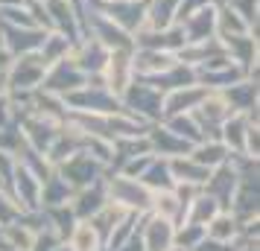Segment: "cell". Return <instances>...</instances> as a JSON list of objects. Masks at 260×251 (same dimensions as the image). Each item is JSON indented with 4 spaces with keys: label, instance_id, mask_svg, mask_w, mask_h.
<instances>
[{
    "label": "cell",
    "instance_id": "836d02e7",
    "mask_svg": "<svg viewBox=\"0 0 260 251\" xmlns=\"http://www.w3.org/2000/svg\"><path fill=\"white\" fill-rule=\"evenodd\" d=\"M178 0H146V26L149 29H167L176 24Z\"/></svg>",
    "mask_w": 260,
    "mask_h": 251
},
{
    "label": "cell",
    "instance_id": "7dc6e473",
    "mask_svg": "<svg viewBox=\"0 0 260 251\" xmlns=\"http://www.w3.org/2000/svg\"><path fill=\"white\" fill-rule=\"evenodd\" d=\"M9 61H12V56H9V53H6V47L0 44V73H3L6 67H9Z\"/></svg>",
    "mask_w": 260,
    "mask_h": 251
},
{
    "label": "cell",
    "instance_id": "b9f144b4",
    "mask_svg": "<svg viewBox=\"0 0 260 251\" xmlns=\"http://www.w3.org/2000/svg\"><path fill=\"white\" fill-rule=\"evenodd\" d=\"M211 3H222V0H178V15H176V24L181 18H187V15L199 12L205 6H211Z\"/></svg>",
    "mask_w": 260,
    "mask_h": 251
},
{
    "label": "cell",
    "instance_id": "f546056e",
    "mask_svg": "<svg viewBox=\"0 0 260 251\" xmlns=\"http://www.w3.org/2000/svg\"><path fill=\"white\" fill-rule=\"evenodd\" d=\"M76 41H71L68 35H61V32H56V29H47L44 32V41H41V47H38V56H41V61L44 64H56V61L68 59L71 56V50Z\"/></svg>",
    "mask_w": 260,
    "mask_h": 251
},
{
    "label": "cell",
    "instance_id": "7bdbcfd3",
    "mask_svg": "<svg viewBox=\"0 0 260 251\" xmlns=\"http://www.w3.org/2000/svg\"><path fill=\"white\" fill-rule=\"evenodd\" d=\"M61 239L53 234V231H41V234H36V239H32V245H29V251H53L56 245H59Z\"/></svg>",
    "mask_w": 260,
    "mask_h": 251
},
{
    "label": "cell",
    "instance_id": "d590c367",
    "mask_svg": "<svg viewBox=\"0 0 260 251\" xmlns=\"http://www.w3.org/2000/svg\"><path fill=\"white\" fill-rule=\"evenodd\" d=\"M64 242H68L73 251H103V242H100V237H96V231L91 228L88 219H79V222L71 228V234L64 237Z\"/></svg>",
    "mask_w": 260,
    "mask_h": 251
},
{
    "label": "cell",
    "instance_id": "f907efd6",
    "mask_svg": "<svg viewBox=\"0 0 260 251\" xmlns=\"http://www.w3.org/2000/svg\"><path fill=\"white\" fill-rule=\"evenodd\" d=\"M170 251H184V248H178V245H173V248H170Z\"/></svg>",
    "mask_w": 260,
    "mask_h": 251
},
{
    "label": "cell",
    "instance_id": "f1b7e54d",
    "mask_svg": "<svg viewBox=\"0 0 260 251\" xmlns=\"http://www.w3.org/2000/svg\"><path fill=\"white\" fill-rule=\"evenodd\" d=\"M71 196H73V187H68V181L53 169L47 178L41 181V199H38V204L41 207H59V204L71 202Z\"/></svg>",
    "mask_w": 260,
    "mask_h": 251
},
{
    "label": "cell",
    "instance_id": "44dd1931",
    "mask_svg": "<svg viewBox=\"0 0 260 251\" xmlns=\"http://www.w3.org/2000/svg\"><path fill=\"white\" fill-rule=\"evenodd\" d=\"M205 96H208L205 85H199V82L184 85V88H176V91H167L164 102H161V111H164V117H170V114H190V111H196V105Z\"/></svg>",
    "mask_w": 260,
    "mask_h": 251
},
{
    "label": "cell",
    "instance_id": "7c38bea8",
    "mask_svg": "<svg viewBox=\"0 0 260 251\" xmlns=\"http://www.w3.org/2000/svg\"><path fill=\"white\" fill-rule=\"evenodd\" d=\"M138 234H141L146 251H170L176 245V225L155 213H141Z\"/></svg>",
    "mask_w": 260,
    "mask_h": 251
},
{
    "label": "cell",
    "instance_id": "ab89813d",
    "mask_svg": "<svg viewBox=\"0 0 260 251\" xmlns=\"http://www.w3.org/2000/svg\"><path fill=\"white\" fill-rule=\"evenodd\" d=\"M21 213H24V210H21V204L9 196V190H3V187H0V228L12 225Z\"/></svg>",
    "mask_w": 260,
    "mask_h": 251
},
{
    "label": "cell",
    "instance_id": "9c48e42d",
    "mask_svg": "<svg viewBox=\"0 0 260 251\" xmlns=\"http://www.w3.org/2000/svg\"><path fill=\"white\" fill-rule=\"evenodd\" d=\"M85 82H88V76H85V73L73 64L71 56H68V59H61V61H56V64L47 67L44 79H41V91L56 94V96H68L71 91L82 88Z\"/></svg>",
    "mask_w": 260,
    "mask_h": 251
},
{
    "label": "cell",
    "instance_id": "c3c4849f",
    "mask_svg": "<svg viewBox=\"0 0 260 251\" xmlns=\"http://www.w3.org/2000/svg\"><path fill=\"white\" fill-rule=\"evenodd\" d=\"M3 96H6V76L0 73V99H3Z\"/></svg>",
    "mask_w": 260,
    "mask_h": 251
},
{
    "label": "cell",
    "instance_id": "ac0fdd59",
    "mask_svg": "<svg viewBox=\"0 0 260 251\" xmlns=\"http://www.w3.org/2000/svg\"><path fill=\"white\" fill-rule=\"evenodd\" d=\"M222 47L228 53V59L234 61L246 76H257V32L225 38Z\"/></svg>",
    "mask_w": 260,
    "mask_h": 251
},
{
    "label": "cell",
    "instance_id": "484cf974",
    "mask_svg": "<svg viewBox=\"0 0 260 251\" xmlns=\"http://www.w3.org/2000/svg\"><path fill=\"white\" fill-rule=\"evenodd\" d=\"M146 82L152 85L155 91H161V94H167V91H176V88H184V85H193L196 82V70L190 67V64H184V61H176L170 70L158 73V76H152V79H146Z\"/></svg>",
    "mask_w": 260,
    "mask_h": 251
},
{
    "label": "cell",
    "instance_id": "7a4b0ae2",
    "mask_svg": "<svg viewBox=\"0 0 260 251\" xmlns=\"http://www.w3.org/2000/svg\"><path fill=\"white\" fill-rule=\"evenodd\" d=\"M103 187H106V199L111 204H117L129 213H146L149 210V199L152 193L143 187L138 178H129V175H120V172H106L103 178Z\"/></svg>",
    "mask_w": 260,
    "mask_h": 251
},
{
    "label": "cell",
    "instance_id": "1f68e13d",
    "mask_svg": "<svg viewBox=\"0 0 260 251\" xmlns=\"http://www.w3.org/2000/svg\"><path fill=\"white\" fill-rule=\"evenodd\" d=\"M222 207H219V202L213 199V196H208L205 190H199L196 196H193V202L187 204V210H184V219L181 222H193V225H208L213 216L219 213Z\"/></svg>",
    "mask_w": 260,
    "mask_h": 251
},
{
    "label": "cell",
    "instance_id": "e575fe53",
    "mask_svg": "<svg viewBox=\"0 0 260 251\" xmlns=\"http://www.w3.org/2000/svg\"><path fill=\"white\" fill-rule=\"evenodd\" d=\"M161 123H164L173 134H178L181 140H187L190 146H196L199 140H205V132L199 129V123H196L193 114H170V117H164Z\"/></svg>",
    "mask_w": 260,
    "mask_h": 251
},
{
    "label": "cell",
    "instance_id": "ee69618b",
    "mask_svg": "<svg viewBox=\"0 0 260 251\" xmlns=\"http://www.w3.org/2000/svg\"><path fill=\"white\" fill-rule=\"evenodd\" d=\"M190 251H234V242H219V239H211L205 234V239L199 245H193Z\"/></svg>",
    "mask_w": 260,
    "mask_h": 251
},
{
    "label": "cell",
    "instance_id": "52a82bcc",
    "mask_svg": "<svg viewBox=\"0 0 260 251\" xmlns=\"http://www.w3.org/2000/svg\"><path fill=\"white\" fill-rule=\"evenodd\" d=\"M132 50L135 47H117V50H108V61L103 73H100V82L111 96H123V91L129 88V82L135 79L132 73Z\"/></svg>",
    "mask_w": 260,
    "mask_h": 251
},
{
    "label": "cell",
    "instance_id": "d6a6232c",
    "mask_svg": "<svg viewBox=\"0 0 260 251\" xmlns=\"http://www.w3.org/2000/svg\"><path fill=\"white\" fill-rule=\"evenodd\" d=\"M146 187L149 193H161V190H173V175H170V161L167 158H152V164L146 167V172H143L141 178H138Z\"/></svg>",
    "mask_w": 260,
    "mask_h": 251
},
{
    "label": "cell",
    "instance_id": "8fae6325",
    "mask_svg": "<svg viewBox=\"0 0 260 251\" xmlns=\"http://www.w3.org/2000/svg\"><path fill=\"white\" fill-rule=\"evenodd\" d=\"M3 190H9V196L21 204V210H36V207H41L38 204V199H41V178H38L36 172H29L26 167H21L18 161H15L9 184Z\"/></svg>",
    "mask_w": 260,
    "mask_h": 251
},
{
    "label": "cell",
    "instance_id": "d4e9b609",
    "mask_svg": "<svg viewBox=\"0 0 260 251\" xmlns=\"http://www.w3.org/2000/svg\"><path fill=\"white\" fill-rule=\"evenodd\" d=\"M170 175L176 184H193V187H205V181L211 175V169L196 164L190 155L181 158H170Z\"/></svg>",
    "mask_w": 260,
    "mask_h": 251
},
{
    "label": "cell",
    "instance_id": "8992f818",
    "mask_svg": "<svg viewBox=\"0 0 260 251\" xmlns=\"http://www.w3.org/2000/svg\"><path fill=\"white\" fill-rule=\"evenodd\" d=\"M56 172H59L61 178L68 181V187H73V190H79V187H88V184H94V181L106 178V164L103 161H96L94 155H88V152H76V155H71L64 164H59L56 167Z\"/></svg>",
    "mask_w": 260,
    "mask_h": 251
},
{
    "label": "cell",
    "instance_id": "277c9868",
    "mask_svg": "<svg viewBox=\"0 0 260 251\" xmlns=\"http://www.w3.org/2000/svg\"><path fill=\"white\" fill-rule=\"evenodd\" d=\"M61 99H64L68 111H79V114H117V111H123L120 99L108 94L100 79H88L82 88L71 91Z\"/></svg>",
    "mask_w": 260,
    "mask_h": 251
},
{
    "label": "cell",
    "instance_id": "e0dca14e",
    "mask_svg": "<svg viewBox=\"0 0 260 251\" xmlns=\"http://www.w3.org/2000/svg\"><path fill=\"white\" fill-rule=\"evenodd\" d=\"M237 181H240V172H237L234 161L228 158L222 167L211 169V175H208V181H205V187H202V190L208 193V196H213V199L219 202L222 210H228L231 196H234V190H237Z\"/></svg>",
    "mask_w": 260,
    "mask_h": 251
},
{
    "label": "cell",
    "instance_id": "ffe728a7",
    "mask_svg": "<svg viewBox=\"0 0 260 251\" xmlns=\"http://www.w3.org/2000/svg\"><path fill=\"white\" fill-rule=\"evenodd\" d=\"M50 18V29H56L61 35H68L71 41H79L85 35L82 32V21H79V12L73 9L68 0H47L44 3Z\"/></svg>",
    "mask_w": 260,
    "mask_h": 251
},
{
    "label": "cell",
    "instance_id": "d6986e66",
    "mask_svg": "<svg viewBox=\"0 0 260 251\" xmlns=\"http://www.w3.org/2000/svg\"><path fill=\"white\" fill-rule=\"evenodd\" d=\"M219 94L225 96V102L231 105V111L257 117V76H243L234 85L222 88Z\"/></svg>",
    "mask_w": 260,
    "mask_h": 251
},
{
    "label": "cell",
    "instance_id": "ba28073f",
    "mask_svg": "<svg viewBox=\"0 0 260 251\" xmlns=\"http://www.w3.org/2000/svg\"><path fill=\"white\" fill-rule=\"evenodd\" d=\"M18 126H21V134H24L26 144L32 146V149H38L41 155H47L50 144L56 140V134H59V129L64 123L50 120L44 114H38V111H26V114L18 117Z\"/></svg>",
    "mask_w": 260,
    "mask_h": 251
},
{
    "label": "cell",
    "instance_id": "bcb514c9",
    "mask_svg": "<svg viewBox=\"0 0 260 251\" xmlns=\"http://www.w3.org/2000/svg\"><path fill=\"white\" fill-rule=\"evenodd\" d=\"M12 120H15V114H12V105H9V99L3 96V99H0V129H3L6 123H12Z\"/></svg>",
    "mask_w": 260,
    "mask_h": 251
},
{
    "label": "cell",
    "instance_id": "f35d334b",
    "mask_svg": "<svg viewBox=\"0 0 260 251\" xmlns=\"http://www.w3.org/2000/svg\"><path fill=\"white\" fill-rule=\"evenodd\" d=\"M228 9H234L251 29H257V0H222Z\"/></svg>",
    "mask_w": 260,
    "mask_h": 251
},
{
    "label": "cell",
    "instance_id": "5bb4252c",
    "mask_svg": "<svg viewBox=\"0 0 260 251\" xmlns=\"http://www.w3.org/2000/svg\"><path fill=\"white\" fill-rule=\"evenodd\" d=\"M85 35L96 38L103 47L108 50H117V47H135L132 44V35L126 32V29H120L111 18H106L103 12H96V9H91L88 12V24H85Z\"/></svg>",
    "mask_w": 260,
    "mask_h": 251
},
{
    "label": "cell",
    "instance_id": "3957f363",
    "mask_svg": "<svg viewBox=\"0 0 260 251\" xmlns=\"http://www.w3.org/2000/svg\"><path fill=\"white\" fill-rule=\"evenodd\" d=\"M44 73H47V64L41 61L38 53L12 56L9 67L3 70V76H6V94H32V91H38Z\"/></svg>",
    "mask_w": 260,
    "mask_h": 251
},
{
    "label": "cell",
    "instance_id": "4dcf8cb0",
    "mask_svg": "<svg viewBox=\"0 0 260 251\" xmlns=\"http://www.w3.org/2000/svg\"><path fill=\"white\" fill-rule=\"evenodd\" d=\"M246 32H257L234 12L228 9L225 3H216V38L225 41V38H234V35H246Z\"/></svg>",
    "mask_w": 260,
    "mask_h": 251
},
{
    "label": "cell",
    "instance_id": "7402d4cb",
    "mask_svg": "<svg viewBox=\"0 0 260 251\" xmlns=\"http://www.w3.org/2000/svg\"><path fill=\"white\" fill-rule=\"evenodd\" d=\"M146 140H149V149H152V155L167 158V161H170V158L190 155V149H193L187 140H181L178 134L170 132L164 123H155V126H149V132H146Z\"/></svg>",
    "mask_w": 260,
    "mask_h": 251
},
{
    "label": "cell",
    "instance_id": "8d00e7d4",
    "mask_svg": "<svg viewBox=\"0 0 260 251\" xmlns=\"http://www.w3.org/2000/svg\"><path fill=\"white\" fill-rule=\"evenodd\" d=\"M205 234L211 239H219V242H234V239L240 237V222H237L228 210H219V213L205 225Z\"/></svg>",
    "mask_w": 260,
    "mask_h": 251
},
{
    "label": "cell",
    "instance_id": "2e32d148",
    "mask_svg": "<svg viewBox=\"0 0 260 251\" xmlns=\"http://www.w3.org/2000/svg\"><path fill=\"white\" fill-rule=\"evenodd\" d=\"M251 126H257V117H251V114H237V111L222 123L219 140L225 144V149H228L231 155H246L248 158V129H251Z\"/></svg>",
    "mask_w": 260,
    "mask_h": 251
},
{
    "label": "cell",
    "instance_id": "cb8c5ba5",
    "mask_svg": "<svg viewBox=\"0 0 260 251\" xmlns=\"http://www.w3.org/2000/svg\"><path fill=\"white\" fill-rule=\"evenodd\" d=\"M106 187H103V178L94 181V184H88V187H79V190H73L71 196V210L76 219H91L96 210H103L106 207Z\"/></svg>",
    "mask_w": 260,
    "mask_h": 251
},
{
    "label": "cell",
    "instance_id": "60d3db41",
    "mask_svg": "<svg viewBox=\"0 0 260 251\" xmlns=\"http://www.w3.org/2000/svg\"><path fill=\"white\" fill-rule=\"evenodd\" d=\"M152 152H146V155H138V158H129V161H126V164H123V167L117 169L120 175H129V178H141L143 172H146V167H149V164H152Z\"/></svg>",
    "mask_w": 260,
    "mask_h": 251
},
{
    "label": "cell",
    "instance_id": "603a6c76",
    "mask_svg": "<svg viewBox=\"0 0 260 251\" xmlns=\"http://www.w3.org/2000/svg\"><path fill=\"white\" fill-rule=\"evenodd\" d=\"M178 24H181V32H184V44H196V41L213 38L216 35V3L187 15V18H181Z\"/></svg>",
    "mask_w": 260,
    "mask_h": 251
},
{
    "label": "cell",
    "instance_id": "f6af8a7d",
    "mask_svg": "<svg viewBox=\"0 0 260 251\" xmlns=\"http://www.w3.org/2000/svg\"><path fill=\"white\" fill-rule=\"evenodd\" d=\"M117 251H146V248H143V239H141V234L135 231V234H132V237L126 239V242H123V245H120Z\"/></svg>",
    "mask_w": 260,
    "mask_h": 251
},
{
    "label": "cell",
    "instance_id": "30bf717a",
    "mask_svg": "<svg viewBox=\"0 0 260 251\" xmlns=\"http://www.w3.org/2000/svg\"><path fill=\"white\" fill-rule=\"evenodd\" d=\"M193 117H196V123H199V129L205 132V137H219V129H222V123L234 111H231V105L225 102V96L219 94V91H208V96L202 99L199 105H196V111H190Z\"/></svg>",
    "mask_w": 260,
    "mask_h": 251
},
{
    "label": "cell",
    "instance_id": "681fc988",
    "mask_svg": "<svg viewBox=\"0 0 260 251\" xmlns=\"http://www.w3.org/2000/svg\"><path fill=\"white\" fill-rule=\"evenodd\" d=\"M53 251H73V248H71V245H68V242H64V239H61V242H59V245H56V248H53Z\"/></svg>",
    "mask_w": 260,
    "mask_h": 251
},
{
    "label": "cell",
    "instance_id": "9a60e30c",
    "mask_svg": "<svg viewBox=\"0 0 260 251\" xmlns=\"http://www.w3.org/2000/svg\"><path fill=\"white\" fill-rule=\"evenodd\" d=\"M176 61L178 56L170 53V50H149V47L132 50V73H135V79H152L158 73L170 70Z\"/></svg>",
    "mask_w": 260,
    "mask_h": 251
},
{
    "label": "cell",
    "instance_id": "816d5d0a",
    "mask_svg": "<svg viewBox=\"0 0 260 251\" xmlns=\"http://www.w3.org/2000/svg\"><path fill=\"white\" fill-rule=\"evenodd\" d=\"M38 3H47V0H38Z\"/></svg>",
    "mask_w": 260,
    "mask_h": 251
},
{
    "label": "cell",
    "instance_id": "4316f807",
    "mask_svg": "<svg viewBox=\"0 0 260 251\" xmlns=\"http://www.w3.org/2000/svg\"><path fill=\"white\" fill-rule=\"evenodd\" d=\"M190 158H193L196 164H202V167L216 169L231 158V152L225 149V144L219 140V137H205V140H199V144L190 149Z\"/></svg>",
    "mask_w": 260,
    "mask_h": 251
},
{
    "label": "cell",
    "instance_id": "74e56055",
    "mask_svg": "<svg viewBox=\"0 0 260 251\" xmlns=\"http://www.w3.org/2000/svg\"><path fill=\"white\" fill-rule=\"evenodd\" d=\"M205 239V225H193V222H178L176 225V245L190 251Z\"/></svg>",
    "mask_w": 260,
    "mask_h": 251
},
{
    "label": "cell",
    "instance_id": "5b68a950",
    "mask_svg": "<svg viewBox=\"0 0 260 251\" xmlns=\"http://www.w3.org/2000/svg\"><path fill=\"white\" fill-rule=\"evenodd\" d=\"M91 9L111 18L129 35H135L141 26H146V0H88V12Z\"/></svg>",
    "mask_w": 260,
    "mask_h": 251
},
{
    "label": "cell",
    "instance_id": "4fadbf2b",
    "mask_svg": "<svg viewBox=\"0 0 260 251\" xmlns=\"http://www.w3.org/2000/svg\"><path fill=\"white\" fill-rule=\"evenodd\" d=\"M71 59L88 79H100V73H103V67H106V61H108V47H103L91 35H82L73 44Z\"/></svg>",
    "mask_w": 260,
    "mask_h": 251
},
{
    "label": "cell",
    "instance_id": "83f0119b",
    "mask_svg": "<svg viewBox=\"0 0 260 251\" xmlns=\"http://www.w3.org/2000/svg\"><path fill=\"white\" fill-rule=\"evenodd\" d=\"M146 213H155V216H161V219H167V222L178 225L184 219V204L178 202L176 190H161V193H152Z\"/></svg>",
    "mask_w": 260,
    "mask_h": 251
},
{
    "label": "cell",
    "instance_id": "6da1fadb",
    "mask_svg": "<svg viewBox=\"0 0 260 251\" xmlns=\"http://www.w3.org/2000/svg\"><path fill=\"white\" fill-rule=\"evenodd\" d=\"M161 102H164V94H161V91H155L146 79H132L129 88H126L123 96H120L123 111L132 114V117H138L141 123H146V126L161 123V117H164Z\"/></svg>",
    "mask_w": 260,
    "mask_h": 251
}]
</instances>
